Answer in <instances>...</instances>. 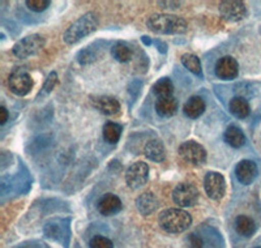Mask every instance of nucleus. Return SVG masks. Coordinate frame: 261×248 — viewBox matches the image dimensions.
<instances>
[{
  "label": "nucleus",
  "instance_id": "obj_22",
  "mask_svg": "<svg viewBox=\"0 0 261 248\" xmlns=\"http://www.w3.org/2000/svg\"><path fill=\"white\" fill-rule=\"evenodd\" d=\"M111 54L115 58V60H118L119 63H127L132 59L134 56V51L130 48V46L125 42L119 41L111 48Z\"/></svg>",
  "mask_w": 261,
  "mask_h": 248
},
{
  "label": "nucleus",
  "instance_id": "obj_2",
  "mask_svg": "<svg viewBox=\"0 0 261 248\" xmlns=\"http://www.w3.org/2000/svg\"><path fill=\"white\" fill-rule=\"evenodd\" d=\"M99 25V18L94 12H86L85 15L80 16L73 24L69 25V28L64 32L63 39L67 44H74L80 42L85 37L90 36L92 33L97 30Z\"/></svg>",
  "mask_w": 261,
  "mask_h": 248
},
{
  "label": "nucleus",
  "instance_id": "obj_5",
  "mask_svg": "<svg viewBox=\"0 0 261 248\" xmlns=\"http://www.w3.org/2000/svg\"><path fill=\"white\" fill-rule=\"evenodd\" d=\"M178 153L184 162L191 163V165L199 166L206 161V151H205V148L201 144L193 141V140L181 142Z\"/></svg>",
  "mask_w": 261,
  "mask_h": 248
},
{
  "label": "nucleus",
  "instance_id": "obj_10",
  "mask_svg": "<svg viewBox=\"0 0 261 248\" xmlns=\"http://www.w3.org/2000/svg\"><path fill=\"white\" fill-rule=\"evenodd\" d=\"M220 15L222 16L223 20L228 22H237V21L243 20L247 16V7L241 0H225L221 2Z\"/></svg>",
  "mask_w": 261,
  "mask_h": 248
},
{
  "label": "nucleus",
  "instance_id": "obj_6",
  "mask_svg": "<svg viewBox=\"0 0 261 248\" xmlns=\"http://www.w3.org/2000/svg\"><path fill=\"white\" fill-rule=\"evenodd\" d=\"M149 179V166L143 161L132 163L125 171V183L130 189H139L146 184Z\"/></svg>",
  "mask_w": 261,
  "mask_h": 248
},
{
  "label": "nucleus",
  "instance_id": "obj_25",
  "mask_svg": "<svg viewBox=\"0 0 261 248\" xmlns=\"http://www.w3.org/2000/svg\"><path fill=\"white\" fill-rule=\"evenodd\" d=\"M180 62L181 64H183L188 71L192 72V73L197 75V76L201 75V62H200V59L196 55L190 53L183 54L180 58Z\"/></svg>",
  "mask_w": 261,
  "mask_h": 248
},
{
  "label": "nucleus",
  "instance_id": "obj_21",
  "mask_svg": "<svg viewBox=\"0 0 261 248\" xmlns=\"http://www.w3.org/2000/svg\"><path fill=\"white\" fill-rule=\"evenodd\" d=\"M235 230L242 236H251L256 231V224L251 217L248 216H238L235 219Z\"/></svg>",
  "mask_w": 261,
  "mask_h": 248
},
{
  "label": "nucleus",
  "instance_id": "obj_18",
  "mask_svg": "<svg viewBox=\"0 0 261 248\" xmlns=\"http://www.w3.org/2000/svg\"><path fill=\"white\" fill-rule=\"evenodd\" d=\"M183 111L186 116L190 119H197L201 116L205 111V102L199 95H193L186 102L183 107Z\"/></svg>",
  "mask_w": 261,
  "mask_h": 248
},
{
  "label": "nucleus",
  "instance_id": "obj_4",
  "mask_svg": "<svg viewBox=\"0 0 261 248\" xmlns=\"http://www.w3.org/2000/svg\"><path fill=\"white\" fill-rule=\"evenodd\" d=\"M46 39L41 34H30L17 41L12 47V53L18 59H27L29 56L38 54L45 47Z\"/></svg>",
  "mask_w": 261,
  "mask_h": 248
},
{
  "label": "nucleus",
  "instance_id": "obj_3",
  "mask_svg": "<svg viewBox=\"0 0 261 248\" xmlns=\"http://www.w3.org/2000/svg\"><path fill=\"white\" fill-rule=\"evenodd\" d=\"M158 224L163 231L170 234H180L188 230L192 224V217L188 212L179 208H170L160 213Z\"/></svg>",
  "mask_w": 261,
  "mask_h": 248
},
{
  "label": "nucleus",
  "instance_id": "obj_1",
  "mask_svg": "<svg viewBox=\"0 0 261 248\" xmlns=\"http://www.w3.org/2000/svg\"><path fill=\"white\" fill-rule=\"evenodd\" d=\"M146 27L157 34H183L188 30L187 21L183 17L167 13H153L146 18Z\"/></svg>",
  "mask_w": 261,
  "mask_h": 248
},
{
  "label": "nucleus",
  "instance_id": "obj_8",
  "mask_svg": "<svg viewBox=\"0 0 261 248\" xmlns=\"http://www.w3.org/2000/svg\"><path fill=\"white\" fill-rule=\"evenodd\" d=\"M204 188L209 199L214 201L222 200L226 193V180L217 171L206 172L204 178Z\"/></svg>",
  "mask_w": 261,
  "mask_h": 248
},
{
  "label": "nucleus",
  "instance_id": "obj_11",
  "mask_svg": "<svg viewBox=\"0 0 261 248\" xmlns=\"http://www.w3.org/2000/svg\"><path fill=\"white\" fill-rule=\"evenodd\" d=\"M214 72H216L217 77H220L221 80H234L239 75V64H238L237 59H234L232 56H222L221 59L217 60Z\"/></svg>",
  "mask_w": 261,
  "mask_h": 248
},
{
  "label": "nucleus",
  "instance_id": "obj_30",
  "mask_svg": "<svg viewBox=\"0 0 261 248\" xmlns=\"http://www.w3.org/2000/svg\"><path fill=\"white\" fill-rule=\"evenodd\" d=\"M8 110L6 109L4 106L0 107V124L2 126H4V124L7 123V120H8Z\"/></svg>",
  "mask_w": 261,
  "mask_h": 248
},
{
  "label": "nucleus",
  "instance_id": "obj_23",
  "mask_svg": "<svg viewBox=\"0 0 261 248\" xmlns=\"http://www.w3.org/2000/svg\"><path fill=\"white\" fill-rule=\"evenodd\" d=\"M151 90L158 98L171 97L172 93H174V84L169 77H162L153 85Z\"/></svg>",
  "mask_w": 261,
  "mask_h": 248
},
{
  "label": "nucleus",
  "instance_id": "obj_7",
  "mask_svg": "<svg viewBox=\"0 0 261 248\" xmlns=\"http://www.w3.org/2000/svg\"><path fill=\"white\" fill-rule=\"evenodd\" d=\"M199 189L191 183H180L172 191V200L178 207H193L199 201Z\"/></svg>",
  "mask_w": 261,
  "mask_h": 248
},
{
  "label": "nucleus",
  "instance_id": "obj_27",
  "mask_svg": "<svg viewBox=\"0 0 261 248\" xmlns=\"http://www.w3.org/2000/svg\"><path fill=\"white\" fill-rule=\"evenodd\" d=\"M27 7L33 11V12H42L50 7V2L48 0H27Z\"/></svg>",
  "mask_w": 261,
  "mask_h": 248
},
{
  "label": "nucleus",
  "instance_id": "obj_16",
  "mask_svg": "<svg viewBox=\"0 0 261 248\" xmlns=\"http://www.w3.org/2000/svg\"><path fill=\"white\" fill-rule=\"evenodd\" d=\"M136 207L143 216H149L157 210V208L160 207V201L153 192H144L136 199Z\"/></svg>",
  "mask_w": 261,
  "mask_h": 248
},
{
  "label": "nucleus",
  "instance_id": "obj_12",
  "mask_svg": "<svg viewBox=\"0 0 261 248\" xmlns=\"http://www.w3.org/2000/svg\"><path fill=\"white\" fill-rule=\"evenodd\" d=\"M92 104L98 111L107 116L116 115L120 111V104L116 98L110 95H94L92 97Z\"/></svg>",
  "mask_w": 261,
  "mask_h": 248
},
{
  "label": "nucleus",
  "instance_id": "obj_9",
  "mask_svg": "<svg viewBox=\"0 0 261 248\" xmlns=\"http://www.w3.org/2000/svg\"><path fill=\"white\" fill-rule=\"evenodd\" d=\"M33 79L28 72L25 71H15L9 75L8 77V86L13 94L18 97H24L29 94L33 89Z\"/></svg>",
  "mask_w": 261,
  "mask_h": 248
},
{
  "label": "nucleus",
  "instance_id": "obj_17",
  "mask_svg": "<svg viewBox=\"0 0 261 248\" xmlns=\"http://www.w3.org/2000/svg\"><path fill=\"white\" fill-rule=\"evenodd\" d=\"M144 154L148 160L153 161V162H162L166 158V149L161 140L154 139L146 142Z\"/></svg>",
  "mask_w": 261,
  "mask_h": 248
},
{
  "label": "nucleus",
  "instance_id": "obj_14",
  "mask_svg": "<svg viewBox=\"0 0 261 248\" xmlns=\"http://www.w3.org/2000/svg\"><path fill=\"white\" fill-rule=\"evenodd\" d=\"M98 212L101 213L102 216L110 217L115 216L116 213H119L122 210L123 204L122 200L118 197L114 193H106L101 197V200L98 201Z\"/></svg>",
  "mask_w": 261,
  "mask_h": 248
},
{
  "label": "nucleus",
  "instance_id": "obj_26",
  "mask_svg": "<svg viewBox=\"0 0 261 248\" xmlns=\"http://www.w3.org/2000/svg\"><path fill=\"white\" fill-rule=\"evenodd\" d=\"M89 247L90 248H114V244L109 238H106V236L95 235L90 239Z\"/></svg>",
  "mask_w": 261,
  "mask_h": 248
},
{
  "label": "nucleus",
  "instance_id": "obj_20",
  "mask_svg": "<svg viewBox=\"0 0 261 248\" xmlns=\"http://www.w3.org/2000/svg\"><path fill=\"white\" fill-rule=\"evenodd\" d=\"M223 139L227 142L230 146L238 149L242 148L244 144H246V136H244L243 131L241 128L235 127V126H230L227 130L225 131V135H223Z\"/></svg>",
  "mask_w": 261,
  "mask_h": 248
},
{
  "label": "nucleus",
  "instance_id": "obj_29",
  "mask_svg": "<svg viewBox=\"0 0 261 248\" xmlns=\"http://www.w3.org/2000/svg\"><path fill=\"white\" fill-rule=\"evenodd\" d=\"M57 83H58V75L55 73V72H53V73L48 75L47 80H46V83H45V88H43L45 93H50L51 90L55 88Z\"/></svg>",
  "mask_w": 261,
  "mask_h": 248
},
{
  "label": "nucleus",
  "instance_id": "obj_31",
  "mask_svg": "<svg viewBox=\"0 0 261 248\" xmlns=\"http://www.w3.org/2000/svg\"><path fill=\"white\" fill-rule=\"evenodd\" d=\"M255 248H261V245H258V247H255Z\"/></svg>",
  "mask_w": 261,
  "mask_h": 248
},
{
  "label": "nucleus",
  "instance_id": "obj_24",
  "mask_svg": "<svg viewBox=\"0 0 261 248\" xmlns=\"http://www.w3.org/2000/svg\"><path fill=\"white\" fill-rule=\"evenodd\" d=\"M122 126H119L118 123H114V121H109L103 126V139L109 144H116L122 136Z\"/></svg>",
  "mask_w": 261,
  "mask_h": 248
},
{
  "label": "nucleus",
  "instance_id": "obj_13",
  "mask_svg": "<svg viewBox=\"0 0 261 248\" xmlns=\"http://www.w3.org/2000/svg\"><path fill=\"white\" fill-rule=\"evenodd\" d=\"M235 174H237L238 180H239L242 184L249 186V184L253 183V180L257 178L258 168L253 161L243 160L238 163L237 167H235Z\"/></svg>",
  "mask_w": 261,
  "mask_h": 248
},
{
  "label": "nucleus",
  "instance_id": "obj_19",
  "mask_svg": "<svg viewBox=\"0 0 261 248\" xmlns=\"http://www.w3.org/2000/svg\"><path fill=\"white\" fill-rule=\"evenodd\" d=\"M228 110L232 115L238 119H244L249 115L251 107H249L248 101L243 97H234L230 104H228Z\"/></svg>",
  "mask_w": 261,
  "mask_h": 248
},
{
  "label": "nucleus",
  "instance_id": "obj_15",
  "mask_svg": "<svg viewBox=\"0 0 261 248\" xmlns=\"http://www.w3.org/2000/svg\"><path fill=\"white\" fill-rule=\"evenodd\" d=\"M179 102L174 95L171 97L158 98L155 102V111L162 118H171L178 112Z\"/></svg>",
  "mask_w": 261,
  "mask_h": 248
},
{
  "label": "nucleus",
  "instance_id": "obj_28",
  "mask_svg": "<svg viewBox=\"0 0 261 248\" xmlns=\"http://www.w3.org/2000/svg\"><path fill=\"white\" fill-rule=\"evenodd\" d=\"M188 245H190V248H202L204 247V240L200 235L191 234L188 236Z\"/></svg>",
  "mask_w": 261,
  "mask_h": 248
}]
</instances>
